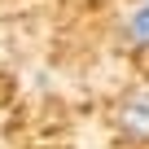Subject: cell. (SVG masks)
Listing matches in <instances>:
<instances>
[{"instance_id":"2","label":"cell","mask_w":149,"mask_h":149,"mask_svg":"<svg viewBox=\"0 0 149 149\" xmlns=\"http://www.w3.org/2000/svg\"><path fill=\"white\" fill-rule=\"evenodd\" d=\"M127 40L136 44V48H149V5H136L132 13H127Z\"/></svg>"},{"instance_id":"1","label":"cell","mask_w":149,"mask_h":149,"mask_svg":"<svg viewBox=\"0 0 149 149\" xmlns=\"http://www.w3.org/2000/svg\"><path fill=\"white\" fill-rule=\"evenodd\" d=\"M114 123H118V132H123L127 140L149 145V88L127 92V97L118 101V110H114Z\"/></svg>"},{"instance_id":"3","label":"cell","mask_w":149,"mask_h":149,"mask_svg":"<svg viewBox=\"0 0 149 149\" xmlns=\"http://www.w3.org/2000/svg\"><path fill=\"white\" fill-rule=\"evenodd\" d=\"M140 5H149V0H140Z\"/></svg>"}]
</instances>
